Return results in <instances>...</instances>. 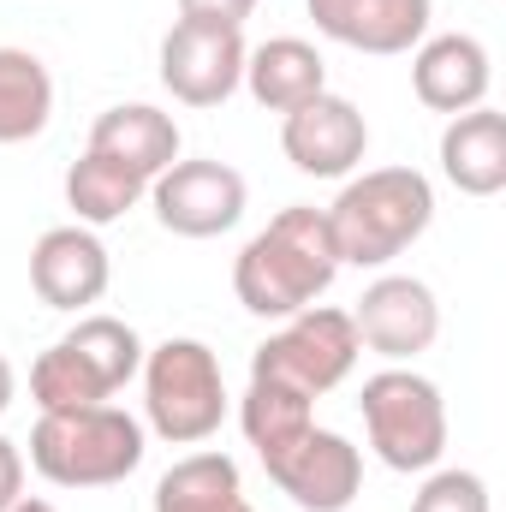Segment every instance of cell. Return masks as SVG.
<instances>
[{
	"label": "cell",
	"mask_w": 506,
	"mask_h": 512,
	"mask_svg": "<svg viewBox=\"0 0 506 512\" xmlns=\"http://www.w3.org/2000/svg\"><path fill=\"white\" fill-rule=\"evenodd\" d=\"M340 268L346 262L334 251L328 215L310 209V203H292V209H280L251 245L239 251V262H233V292H239V304L251 316L286 322V316L310 310L334 286Z\"/></svg>",
	"instance_id": "cell-1"
},
{
	"label": "cell",
	"mask_w": 506,
	"mask_h": 512,
	"mask_svg": "<svg viewBox=\"0 0 506 512\" xmlns=\"http://www.w3.org/2000/svg\"><path fill=\"white\" fill-rule=\"evenodd\" d=\"M328 215V233H334V251L352 268H387L393 256H405L435 221V185L417 173V167H370L358 179L340 185L334 209Z\"/></svg>",
	"instance_id": "cell-2"
},
{
	"label": "cell",
	"mask_w": 506,
	"mask_h": 512,
	"mask_svg": "<svg viewBox=\"0 0 506 512\" xmlns=\"http://www.w3.org/2000/svg\"><path fill=\"white\" fill-rule=\"evenodd\" d=\"M149 453V429L120 405L42 411L30 429V465L54 489H114Z\"/></svg>",
	"instance_id": "cell-3"
},
{
	"label": "cell",
	"mask_w": 506,
	"mask_h": 512,
	"mask_svg": "<svg viewBox=\"0 0 506 512\" xmlns=\"http://www.w3.org/2000/svg\"><path fill=\"white\" fill-rule=\"evenodd\" d=\"M143 423L167 441V447H203L209 435H221L227 423V376L221 358L179 334L161 346H143Z\"/></svg>",
	"instance_id": "cell-4"
},
{
	"label": "cell",
	"mask_w": 506,
	"mask_h": 512,
	"mask_svg": "<svg viewBox=\"0 0 506 512\" xmlns=\"http://www.w3.org/2000/svg\"><path fill=\"white\" fill-rule=\"evenodd\" d=\"M358 411H364V435L376 447V459L387 471H435L441 453H447V399L441 387L405 364H387L376 370L364 393H358Z\"/></svg>",
	"instance_id": "cell-5"
},
{
	"label": "cell",
	"mask_w": 506,
	"mask_h": 512,
	"mask_svg": "<svg viewBox=\"0 0 506 512\" xmlns=\"http://www.w3.org/2000/svg\"><path fill=\"white\" fill-rule=\"evenodd\" d=\"M358 328H352V310H328V304H310L298 316L280 322V334H268L251 358V376L262 382H280L304 399H322L358 370Z\"/></svg>",
	"instance_id": "cell-6"
},
{
	"label": "cell",
	"mask_w": 506,
	"mask_h": 512,
	"mask_svg": "<svg viewBox=\"0 0 506 512\" xmlns=\"http://www.w3.org/2000/svg\"><path fill=\"white\" fill-rule=\"evenodd\" d=\"M262 471L298 512H346L364 489V453L340 429H316V423L286 447L262 453Z\"/></svg>",
	"instance_id": "cell-7"
},
{
	"label": "cell",
	"mask_w": 506,
	"mask_h": 512,
	"mask_svg": "<svg viewBox=\"0 0 506 512\" xmlns=\"http://www.w3.org/2000/svg\"><path fill=\"white\" fill-rule=\"evenodd\" d=\"M149 203L173 239H221L245 221L251 185L227 161H173L149 179Z\"/></svg>",
	"instance_id": "cell-8"
},
{
	"label": "cell",
	"mask_w": 506,
	"mask_h": 512,
	"mask_svg": "<svg viewBox=\"0 0 506 512\" xmlns=\"http://www.w3.org/2000/svg\"><path fill=\"white\" fill-rule=\"evenodd\" d=\"M245 30L221 24H173L161 36V84L185 108H221L227 96L245 90Z\"/></svg>",
	"instance_id": "cell-9"
},
{
	"label": "cell",
	"mask_w": 506,
	"mask_h": 512,
	"mask_svg": "<svg viewBox=\"0 0 506 512\" xmlns=\"http://www.w3.org/2000/svg\"><path fill=\"white\" fill-rule=\"evenodd\" d=\"M352 328H358V346H370L376 358L411 364L441 340V304L417 274H376L352 310Z\"/></svg>",
	"instance_id": "cell-10"
},
{
	"label": "cell",
	"mask_w": 506,
	"mask_h": 512,
	"mask_svg": "<svg viewBox=\"0 0 506 512\" xmlns=\"http://www.w3.org/2000/svg\"><path fill=\"white\" fill-rule=\"evenodd\" d=\"M280 149L304 179H352L370 155V120L358 102L322 90L304 108L280 114Z\"/></svg>",
	"instance_id": "cell-11"
},
{
	"label": "cell",
	"mask_w": 506,
	"mask_h": 512,
	"mask_svg": "<svg viewBox=\"0 0 506 512\" xmlns=\"http://www.w3.org/2000/svg\"><path fill=\"white\" fill-rule=\"evenodd\" d=\"M114 280V256L102 245L96 227H48L30 251V286L48 310H84L108 292Z\"/></svg>",
	"instance_id": "cell-12"
},
{
	"label": "cell",
	"mask_w": 506,
	"mask_h": 512,
	"mask_svg": "<svg viewBox=\"0 0 506 512\" xmlns=\"http://www.w3.org/2000/svg\"><path fill=\"white\" fill-rule=\"evenodd\" d=\"M489 84H495V60L477 36L465 30H447V36H423L411 48V90L423 108L435 114H471L489 102Z\"/></svg>",
	"instance_id": "cell-13"
},
{
	"label": "cell",
	"mask_w": 506,
	"mask_h": 512,
	"mask_svg": "<svg viewBox=\"0 0 506 512\" xmlns=\"http://www.w3.org/2000/svg\"><path fill=\"white\" fill-rule=\"evenodd\" d=\"M316 30L358 54H411L429 36L435 0H304Z\"/></svg>",
	"instance_id": "cell-14"
},
{
	"label": "cell",
	"mask_w": 506,
	"mask_h": 512,
	"mask_svg": "<svg viewBox=\"0 0 506 512\" xmlns=\"http://www.w3.org/2000/svg\"><path fill=\"white\" fill-rule=\"evenodd\" d=\"M441 173L459 197H501L506 191V114L489 102L453 114L441 131Z\"/></svg>",
	"instance_id": "cell-15"
},
{
	"label": "cell",
	"mask_w": 506,
	"mask_h": 512,
	"mask_svg": "<svg viewBox=\"0 0 506 512\" xmlns=\"http://www.w3.org/2000/svg\"><path fill=\"white\" fill-rule=\"evenodd\" d=\"M179 143H185V137H179V120L161 114V108H149V102H120V108H108V114L90 126V155L120 161L137 179L167 173V167L179 161Z\"/></svg>",
	"instance_id": "cell-16"
},
{
	"label": "cell",
	"mask_w": 506,
	"mask_h": 512,
	"mask_svg": "<svg viewBox=\"0 0 506 512\" xmlns=\"http://www.w3.org/2000/svg\"><path fill=\"white\" fill-rule=\"evenodd\" d=\"M245 90L256 108L268 114H292L310 96L328 90V60L304 42V36H268L262 48L245 54Z\"/></svg>",
	"instance_id": "cell-17"
},
{
	"label": "cell",
	"mask_w": 506,
	"mask_h": 512,
	"mask_svg": "<svg viewBox=\"0 0 506 512\" xmlns=\"http://www.w3.org/2000/svg\"><path fill=\"white\" fill-rule=\"evenodd\" d=\"M54 346L72 358V370L84 376V387L102 405L143 370V340H137V328L120 322V316H78V328L66 340H54Z\"/></svg>",
	"instance_id": "cell-18"
},
{
	"label": "cell",
	"mask_w": 506,
	"mask_h": 512,
	"mask_svg": "<svg viewBox=\"0 0 506 512\" xmlns=\"http://www.w3.org/2000/svg\"><path fill=\"white\" fill-rule=\"evenodd\" d=\"M149 197V179H137L131 167L108 161V155H78L66 167V209L78 215V227H114Z\"/></svg>",
	"instance_id": "cell-19"
},
{
	"label": "cell",
	"mask_w": 506,
	"mask_h": 512,
	"mask_svg": "<svg viewBox=\"0 0 506 512\" xmlns=\"http://www.w3.org/2000/svg\"><path fill=\"white\" fill-rule=\"evenodd\" d=\"M155 512H256L227 453H191L155 483Z\"/></svg>",
	"instance_id": "cell-20"
},
{
	"label": "cell",
	"mask_w": 506,
	"mask_h": 512,
	"mask_svg": "<svg viewBox=\"0 0 506 512\" xmlns=\"http://www.w3.org/2000/svg\"><path fill=\"white\" fill-rule=\"evenodd\" d=\"M54 120V78L30 48H0V143H30Z\"/></svg>",
	"instance_id": "cell-21"
},
{
	"label": "cell",
	"mask_w": 506,
	"mask_h": 512,
	"mask_svg": "<svg viewBox=\"0 0 506 512\" xmlns=\"http://www.w3.org/2000/svg\"><path fill=\"white\" fill-rule=\"evenodd\" d=\"M310 423H316V399H304V393H292V387H280V382L251 376L245 399H239V429H245V441L256 447V459L274 453V447H286V441L304 435Z\"/></svg>",
	"instance_id": "cell-22"
},
{
	"label": "cell",
	"mask_w": 506,
	"mask_h": 512,
	"mask_svg": "<svg viewBox=\"0 0 506 512\" xmlns=\"http://www.w3.org/2000/svg\"><path fill=\"white\" fill-rule=\"evenodd\" d=\"M411 512H495V507H489V483L477 471H429Z\"/></svg>",
	"instance_id": "cell-23"
},
{
	"label": "cell",
	"mask_w": 506,
	"mask_h": 512,
	"mask_svg": "<svg viewBox=\"0 0 506 512\" xmlns=\"http://www.w3.org/2000/svg\"><path fill=\"white\" fill-rule=\"evenodd\" d=\"M262 0H179V18L185 24H221V30H245Z\"/></svg>",
	"instance_id": "cell-24"
},
{
	"label": "cell",
	"mask_w": 506,
	"mask_h": 512,
	"mask_svg": "<svg viewBox=\"0 0 506 512\" xmlns=\"http://www.w3.org/2000/svg\"><path fill=\"white\" fill-rule=\"evenodd\" d=\"M18 495H24V453H18V441L0 435V512L12 507Z\"/></svg>",
	"instance_id": "cell-25"
},
{
	"label": "cell",
	"mask_w": 506,
	"mask_h": 512,
	"mask_svg": "<svg viewBox=\"0 0 506 512\" xmlns=\"http://www.w3.org/2000/svg\"><path fill=\"white\" fill-rule=\"evenodd\" d=\"M12 393H18V376H12V364L0 358V417L12 411Z\"/></svg>",
	"instance_id": "cell-26"
},
{
	"label": "cell",
	"mask_w": 506,
	"mask_h": 512,
	"mask_svg": "<svg viewBox=\"0 0 506 512\" xmlns=\"http://www.w3.org/2000/svg\"><path fill=\"white\" fill-rule=\"evenodd\" d=\"M6 512H60V507H54V501H36V495H18Z\"/></svg>",
	"instance_id": "cell-27"
}]
</instances>
